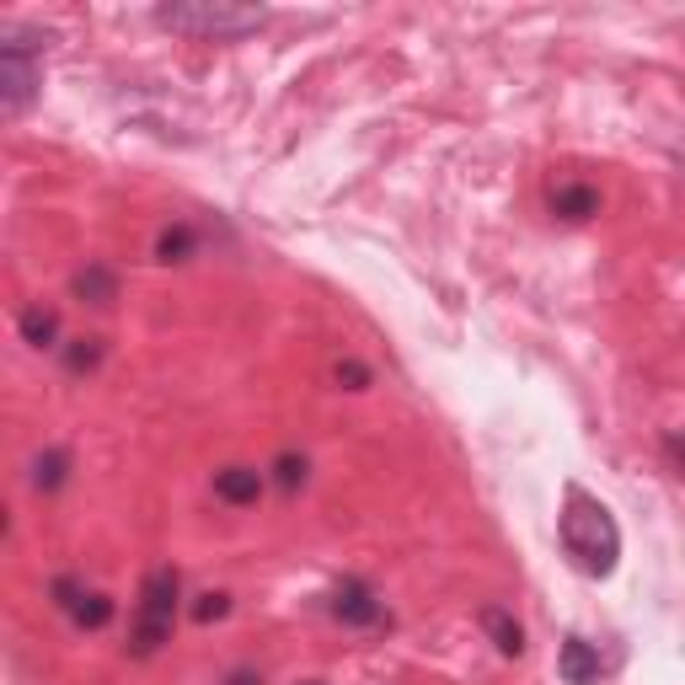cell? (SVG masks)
Listing matches in <instances>:
<instances>
[{"mask_svg":"<svg viewBox=\"0 0 685 685\" xmlns=\"http://www.w3.org/2000/svg\"><path fill=\"white\" fill-rule=\"evenodd\" d=\"M557 535H563L567 563L578 567L584 578H610L616 563H621V530H616V515L605 509L600 498H589L584 487H567Z\"/></svg>","mask_w":685,"mask_h":685,"instance_id":"6da1fadb","label":"cell"},{"mask_svg":"<svg viewBox=\"0 0 685 685\" xmlns=\"http://www.w3.org/2000/svg\"><path fill=\"white\" fill-rule=\"evenodd\" d=\"M43 33L22 27V22H5L0 27V102L5 113H27V102L38 97L43 86Z\"/></svg>","mask_w":685,"mask_h":685,"instance_id":"7a4b0ae2","label":"cell"},{"mask_svg":"<svg viewBox=\"0 0 685 685\" xmlns=\"http://www.w3.org/2000/svg\"><path fill=\"white\" fill-rule=\"evenodd\" d=\"M183 605V578L177 567H156L140 589V616H134V632H129V653L134 659H151L156 648L172 638V616Z\"/></svg>","mask_w":685,"mask_h":685,"instance_id":"3957f363","label":"cell"},{"mask_svg":"<svg viewBox=\"0 0 685 685\" xmlns=\"http://www.w3.org/2000/svg\"><path fill=\"white\" fill-rule=\"evenodd\" d=\"M156 22L172 33H199V38H242L257 33L268 22V11H252V5H156Z\"/></svg>","mask_w":685,"mask_h":685,"instance_id":"277c9868","label":"cell"},{"mask_svg":"<svg viewBox=\"0 0 685 685\" xmlns=\"http://www.w3.org/2000/svg\"><path fill=\"white\" fill-rule=\"evenodd\" d=\"M48 600L59 605L81 632H102V627L113 621V600H108L102 589H86L81 578H54V584H48Z\"/></svg>","mask_w":685,"mask_h":685,"instance_id":"5b68a950","label":"cell"},{"mask_svg":"<svg viewBox=\"0 0 685 685\" xmlns=\"http://www.w3.org/2000/svg\"><path fill=\"white\" fill-rule=\"evenodd\" d=\"M327 610H332V621H343V627H380V621H386V605H380V595H375L364 578H338L332 595H327Z\"/></svg>","mask_w":685,"mask_h":685,"instance_id":"8992f818","label":"cell"},{"mask_svg":"<svg viewBox=\"0 0 685 685\" xmlns=\"http://www.w3.org/2000/svg\"><path fill=\"white\" fill-rule=\"evenodd\" d=\"M263 483H268V477H263L257 466H225V472H214V498L246 509V504L263 498Z\"/></svg>","mask_w":685,"mask_h":685,"instance_id":"52a82bcc","label":"cell"},{"mask_svg":"<svg viewBox=\"0 0 685 685\" xmlns=\"http://www.w3.org/2000/svg\"><path fill=\"white\" fill-rule=\"evenodd\" d=\"M557 670H563L567 685H595L600 681V648L589 643V638H563Z\"/></svg>","mask_w":685,"mask_h":685,"instance_id":"ba28073f","label":"cell"},{"mask_svg":"<svg viewBox=\"0 0 685 685\" xmlns=\"http://www.w3.org/2000/svg\"><path fill=\"white\" fill-rule=\"evenodd\" d=\"M552 214L567 220V225H584V220H595L600 214V194L589 188V183H563V188H552Z\"/></svg>","mask_w":685,"mask_h":685,"instance_id":"9c48e42d","label":"cell"},{"mask_svg":"<svg viewBox=\"0 0 685 685\" xmlns=\"http://www.w3.org/2000/svg\"><path fill=\"white\" fill-rule=\"evenodd\" d=\"M70 295L86 300V306H113V300H119V274L102 268V263H86L81 274L70 279Z\"/></svg>","mask_w":685,"mask_h":685,"instance_id":"30bf717a","label":"cell"},{"mask_svg":"<svg viewBox=\"0 0 685 685\" xmlns=\"http://www.w3.org/2000/svg\"><path fill=\"white\" fill-rule=\"evenodd\" d=\"M27 483H33V493H59V487L70 483V450H43V455H33Z\"/></svg>","mask_w":685,"mask_h":685,"instance_id":"8fae6325","label":"cell"},{"mask_svg":"<svg viewBox=\"0 0 685 685\" xmlns=\"http://www.w3.org/2000/svg\"><path fill=\"white\" fill-rule=\"evenodd\" d=\"M483 627H487V638H493V648L504 653V659H520L524 653V627L509 616V610H498V605H487L483 610Z\"/></svg>","mask_w":685,"mask_h":685,"instance_id":"7c38bea8","label":"cell"},{"mask_svg":"<svg viewBox=\"0 0 685 685\" xmlns=\"http://www.w3.org/2000/svg\"><path fill=\"white\" fill-rule=\"evenodd\" d=\"M16 327H22V343H33V349H65L59 343V311H48V306H27Z\"/></svg>","mask_w":685,"mask_h":685,"instance_id":"4fadbf2b","label":"cell"},{"mask_svg":"<svg viewBox=\"0 0 685 685\" xmlns=\"http://www.w3.org/2000/svg\"><path fill=\"white\" fill-rule=\"evenodd\" d=\"M199 252V231L194 225H166L156 236V263H188Z\"/></svg>","mask_w":685,"mask_h":685,"instance_id":"5bb4252c","label":"cell"},{"mask_svg":"<svg viewBox=\"0 0 685 685\" xmlns=\"http://www.w3.org/2000/svg\"><path fill=\"white\" fill-rule=\"evenodd\" d=\"M268 472H274V487H279V493H300V487H306V472H311V461L295 455V450H284Z\"/></svg>","mask_w":685,"mask_h":685,"instance_id":"9a60e30c","label":"cell"},{"mask_svg":"<svg viewBox=\"0 0 685 685\" xmlns=\"http://www.w3.org/2000/svg\"><path fill=\"white\" fill-rule=\"evenodd\" d=\"M102 338H76V343H65V369L70 375H91L97 364H102Z\"/></svg>","mask_w":685,"mask_h":685,"instance_id":"2e32d148","label":"cell"},{"mask_svg":"<svg viewBox=\"0 0 685 685\" xmlns=\"http://www.w3.org/2000/svg\"><path fill=\"white\" fill-rule=\"evenodd\" d=\"M188 616H194L199 627H209V621H225V616H231V595H225V589H203L199 600L188 605Z\"/></svg>","mask_w":685,"mask_h":685,"instance_id":"e0dca14e","label":"cell"},{"mask_svg":"<svg viewBox=\"0 0 685 685\" xmlns=\"http://www.w3.org/2000/svg\"><path fill=\"white\" fill-rule=\"evenodd\" d=\"M332 380H338L343 391H364V386L375 380V369L360 364V360H338V364H332Z\"/></svg>","mask_w":685,"mask_h":685,"instance_id":"ac0fdd59","label":"cell"},{"mask_svg":"<svg viewBox=\"0 0 685 685\" xmlns=\"http://www.w3.org/2000/svg\"><path fill=\"white\" fill-rule=\"evenodd\" d=\"M664 450H670V461H675V466H685V434H670Z\"/></svg>","mask_w":685,"mask_h":685,"instance_id":"d6986e66","label":"cell"},{"mask_svg":"<svg viewBox=\"0 0 685 685\" xmlns=\"http://www.w3.org/2000/svg\"><path fill=\"white\" fill-rule=\"evenodd\" d=\"M225 685H263V675H252V670H231Z\"/></svg>","mask_w":685,"mask_h":685,"instance_id":"ffe728a7","label":"cell"},{"mask_svg":"<svg viewBox=\"0 0 685 685\" xmlns=\"http://www.w3.org/2000/svg\"><path fill=\"white\" fill-rule=\"evenodd\" d=\"M306 685H322V681H306Z\"/></svg>","mask_w":685,"mask_h":685,"instance_id":"44dd1931","label":"cell"}]
</instances>
